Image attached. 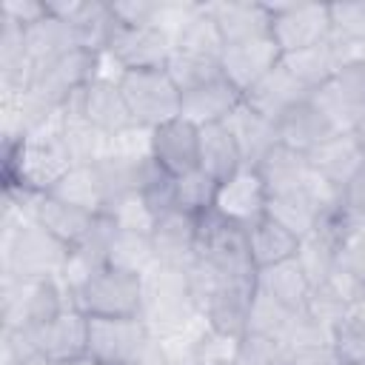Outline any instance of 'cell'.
<instances>
[{"label": "cell", "mask_w": 365, "mask_h": 365, "mask_svg": "<svg viewBox=\"0 0 365 365\" xmlns=\"http://www.w3.org/2000/svg\"><path fill=\"white\" fill-rule=\"evenodd\" d=\"M71 248L54 240L34 220H23L3 228V277L46 279L66 274Z\"/></svg>", "instance_id": "6da1fadb"}, {"label": "cell", "mask_w": 365, "mask_h": 365, "mask_svg": "<svg viewBox=\"0 0 365 365\" xmlns=\"http://www.w3.org/2000/svg\"><path fill=\"white\" fill-rule=\"evenodd\" d=\"M71 305L86 317H140L143 314V277L103 265L68 291Z\"/></svg>", "instance_id": "7a4b0ae2"}, {"label": "cell", "mask_w": 365, "mask_h": 365, "mask_svg": "<svg viewBox=\"0 0 365 365\" xmlns=\"http://www.w3.org/2000/svg\"><path fill=\"white\" fill-rule=\"evenodd\" d=\"M71 308L68 288L60 277L17 279L3 277V328L29 331Z\"/></svg>", "instance_id": "3957f363"}, {"label": "cell", "mask_w": 365, "mask_h": 365, "mask_svg": "<svg viewBox=\"0 0 365 365\" xmlns=\"http://www.w3.org/2000/svg\"><path fill=\"white\" fill-rule=\"evenodd\" d=\"M117 83L137 128L151 131L174 117H182V91L168 68L120 71Z\"/></svg>", "instance_id": "277c9868"}, {"label": "cell", "mask_w": 365, "mask_h": 365, "mask_svg": "<svg viewBox=\"0 0 365 365\" xmlns=\"http://www.w3.org/2000/svg\"><path fill=\"white\" fill-rule=\"evenodd\" d=\"M151 331L143 317H88V365H143L151 351Z\"/></svg>", "instance_id": "5b68a950"}, {"label": "cell", "mask_w": 365, "mask_h": 365, "mask_svg": "<svg viewBox=\"0 0 365 365\" xmlns=\"http://www.w3.org/2000/svg\"><path fill=\"white\" fill-rule=\"evenodd\" d=\"M194 259H200L214 274L228 277V279L257 277L251 254H248L245 225H237V222L220 217L217 211H208V214L197 217Z\"/></svg>", "instance_id": "8992f818"}, {"label": "cell", "mask_w": 365, "mask_h": 365, "mask_svg": "<svg viewBox=\"0 0 365 365\" xmlns=\"http://www.w3.org/2000/svg\"><path fill=\"white\" fill-rule=\"evenodd\" d=\"M100 60H103V54H97V51L71 48L43 66H37L29 94H34L51 111H63L66 103L100 74Z\"/></svg>", "instance_id": "52a82bcc"}, {"label": "cell", "mask_w": 365, "mask_h": 365, "mask_svg": "<svg viewBox=\"0 0 365 365\" xmlns=\"http://www.w3.org/2000/svg\"><path fill=\"white\" fill-rule=\"evenodd\" d=\"M271 37L282 54L319 46L331 37V3H268Z\"/></svg>", "instance_id": "ba28073f"}, {"label": "cell", "mask_w": 365, "mask_h": 365, "mask_svg": "<svg viewBox=\"0 0 365 365\" xmlns=\"http://www.w3.org/2000/svg\"><path fill=\"white\" fill-rule=\"evenodd\" d=\"M66 106H71L74 111H80L100 134L106 137H120L131 128H137L125 100H123V91H120V83L117 77L111 74H97L86 88H80Z\"/></svg>", "instance_id": "9c48e42d"}, {"label": "cell", "mask_w": 365, "mask_h": 365, "mask_svg": "<svg viewBox=\"0 0 365 365\" xmlns=\"http://www.w3.org/2000/svg\"><path fill=\"white\" fill-rule=\"evenodd\" d=\"M171 34L160 26H117L111 34L106 57L114 60L120 71H140V68H165L171 57Z\"/></svg>", "instance_id": "30bf717a"}, {"label": "cell", "mask_w": 365, "mask_h": 365, "mask_svg": "<svg viewBox=\"0 0 365 365\" xmlns=\"http://www.w3.org/2000/svg\"><path fill=\"white\" fill-rule=\"evenodd\" d=\"M254 288H257V277H248V279L220 277L214 282V288L200 302V314L205 317L208 328L222 334V336H228V339L245 336Z\"/></svg>", "instance_id": "8fae6325"}, {"label": "cell", "mask_w": 365, "mask_h": 365, "mask_svg": "<svg viewBox=\"0 0 365 365\" xmlns=\"http://www.w3.org/2000/svg\"><path fill=\"white\" fill-rule=\"evenodd\" d=\"M336 131H351L365 117V57L342 66L325 86L311 91Z\"/></svg>", "instance_id": "7c38bea8"}, {"label": "cell", "mask_w": 365, "mask_h": 365, "mask_svg": "<svg viewBox=\"0 0 365 365\" xmlns=\"http://www.w3.org/2000/svg\"><path fill=\"white\" fill-rule=\"evenodd\" d=\"M148 151L151 160L171 177H182L194 168H200V125L174 117L148 134Z\"/></svg>", "instance_id": "4fadbf2b"}, {"label": "cell", "mask_w": 365, "mask_h": 365, "mask_svg": "<svg viewBox=\"0 0 365 365\" xmlns=\"http://www.w3.org/2000/svg\"><path fill=\"white\" fill-rule=\"evenodd\" d=\"M26 214H29V220H34L40 228H46L54 240H60L71 251L91 234V228L100 217V214H91L86 208H77V205L66 202L63 197H57L51 191L31 194L26 200Z\"/></svg>", "instance_id": "5bb4252c"}, {"label": "cell", "mask_w": 365, "mask_h": 365, "mask_svg": "<svg viewBox=\"0 0 365 365\" xmlns=\"http://www.w3.org/2000/svg\"><path fill=\"white\" fill-rule=\"evenodd\" d=\"M86 331H88V317L71 305L54 319L29 328L23 334L34 354L51 359H86Z\"/></svg>", "instance_id": "9a60e30c"}, {"label": "cell", "mask_w": 365, "mask_h": 365, "mask_svg": "<svg viewBox=\"0 0 365 365\" xmlns=\"http://www.w3.org/2000/svg\"><path fill=\"white\" fill-rule=\"evenodd\" d=\"M282 60V51L279 46L274 43V37H257V40H248V43H237V46H225L222 51V60H220V68H222V77L240 91H251L277 63Z\"/></svg>", "instance_id": "2e32d148"}, {"label": "cell", "mask_w": 365, "mask_h": 365, "mask_svg": "<svg viewBox=\"0 0 365 365\" xmlns=\"http://www.w3.org/2000/svg\"><path fill=\"white\" fill-rule=\"evenodd\" d=\"M265 208H268V191H265L257 168L242 165L234 177H228L217 188L214 211L237 225H251L254 220H259L265 214Z\"/></svg>", "instance_id": "e0dca14e"}, {"label": "cell", "mask_w": 365, "mask_h": 365, "mask_svg": "<svg viewBox=\"0 0 365 365\" xmlns=\"http://www.w3.org/2000/svg\"><path fill=\"white\" fill-rule=\"evenodd\" d=\"M151 245L157 265L168 268H188L194 262V242H197V217L174 208L165 211L163 217L154 220L151 231Z\"/></svg>", "instance_id": "ac0fdd59"}, {"label": "cell", "mask_w": 365, "mask_h": 365, "mask_svg": "<svg viewBox=\"0 0 365 365\" xmlns=\"http://www.w3.org/2000/svg\"><path fill=\"white\" fill-rule=\"evenodd\" d=\"M225 46L248 43L271 34V6L254 0H222L205 3Z\"/></svg>", "instance_id": "d6986e66"}, {"label": "cell", "mask_w": 365, "mask_h": 365, "mask_svg": "<svg viewBox=\"0 0 365 365\" xmlns=\"http://www.w3.org/2000/svg\"><path fill=\"white\" fill-rule=\"evenodd\" d=\"M305 97H311V91L282 66V60L251 88V91H245L242 94V103L251 108V111H257L259 117H265V120H271L274 125H277V120L288 111V108H294L297 103H302Z\"/></svg>", "instance_id": "ffe728a7"}, {"label": "cell", "mask_w": 365, "mask_h": 365, "mask_svg": "<svg viewBox=\"0 0 365 365\" xmlns=\"http://www.w3.org/2000/svg\"><path fill=\"white\" fill-rule=\"evenodd\" d=\"M365 163L362 148L356 145L351 131H336L331 134L325 143H319L311 154H308V168L314 177H319L322 182H328L331 188H336L342 194L345 182L356 174V168Z\"/></svg>", "instance_id": "44dd1931"}, {"label": "cell", "mask_w": 365, "mask_h": 365, "mask_svg": "<svg viewBox=\"0 0 365 365\" xmlns=\"http://www.w3.org/2000/svg\"><path fill=\"white\" fill-rule=\"evenodd\" d=\"M331 134H336L334 123L328 120V114L314 103V97H305L302 103H297L294 108H288L279 120H277V137L282 145L299 151V154H311L319 143H325Z\"/></svg>", "instance_id": "7402d4cb"}, {"label": "cell", "mask_w": 365, "mask_h": 365, "mask_svg": "<svg viewBox=\"0 0 365 365\" xmlns=\"http://www.w3.org/2000/svg\"><path fill=\"white\" fill-rule=\"evenodd\" d=\"M245 240H248V254H251L254 271L294 259L299 251V237L268 214H262L259 220L245 225Z\"/></svg>", "instance_id": "603a6c76"}, {"label": "cell", "mask_w": 365, "mask_h": 365, "mask_svg": "<svg viewBox=\"0 0 365 365\" xmlns=\"http://www.w3.org/2000/svg\"><path fill=\"white\" fill-rule=\"evenodd\" d=\"M242 106V94L220 74L191 91L182 94V117L205 125V123H222Z\"/></svg>", "instance_id": "cb8c5ba5"}, {"label": "cell", "mask_w": 365, "mask_h": 365, "mask_svg": "<svg viewBox=\"0 0 365 365\" xmlns=\"http://www.w3.org/2000/svg\"><path fill=\"white\" fill-rule=\"evenodd\" d=\"M242 151L237 145V137L231 134L228 123H205L200 125V168L217 180L225 182L242 168Z\"/></svg>", "instance_id": "d4e9b609"}, {"label": "cell", "mask_w": 365, "mask_h": 365, "mask_svg": "<svg viewBox=\"0 0 365 365\" xmlns=\"http://www.w3.org/2000/svg\"><path fill=\"white\" fill-rule=\"evenodd\" d=\"M257 174L268 191V197H279V194H291L305 188L311 168H308V157L277 143L257 165Z\"/></svg>", "instance_id": "484cf974"}, {"label": "cell", "mask_w": 365, "mask_h": 365, "mask_svg": "<svg viewBox=\"0 0 365 365\" xmlns=\"http://www.w3.org/2000/svg\"><path fill=\"white\" fill-rule=\"evenodd\" d=\"M257 285L265 294H271L279 305H285L288 311H294V314L297 311H305V305L311 299V291H314V285H311V279L302 271V265H299L297 257L294 259H285V262H277L271 268L257 271Z\"/></svg>", "instance_id": "4316f807"}, {"label": "cell", "mask_w": 365, "mask_h": 365, "mask_svg": "<svg viewBox=\"0 0 365 365\" xmlns=\"http://www.w3.org/2000/svg\"><path fill=\"white\" fill-rule=\"evenodd\" d=\"M51 194L63 197L66 202L86 208L91 214H106L108 211V185L97 163H77L54 188Z\"/></svg>", "instance_id": "83f0119b"}, {"label": "cell", "mask_w": 365, "mask_h": 365, "mask_svg": "<svg viewBox=\"0 0 365 365\" xmlns=\"http://www.w3.org/2000/svg\"><path fill=\"white\" fill-rule=\"evenodd\" d=\"M225 123H228L231 134L237 137V145H240V151H242V163H245L248 168H257L259 160L279 143L277 125H274L271 120L259 117L257 111H251L245 103H242Z\"/></svg>", "instance_id": "f1b7e54d"}, {"label": "cell", "mask_w": 365, "mask_h": 365, "mask_svg": "<svg viewBox=\"0 0 365 365\" xmlns=\"http://www.w3.org/2000/svg\"><path fill=\"white\" fill-rule=\"evenodd\" d=\"M174 51L180 54H191V57H200V60H214L220 63L222 60V51H225V43L217 31V23L208 11L205 3L197 6V11L180 26V31L174 34Z\"/></svg>", "instance_id": "f546056e"}, {"label": "cell", "mask_w": 365, "mask_h": 365, "mask_svg": "<svg viewBox=\"0 0 365 365\" xmlns=\"http://www.w3.org/2000/svg\"><path fill=\"white\" fill-rule=\"evenodd\" d=\"M77 46V37L71 31V26L54 14H46L43 20H37L34 26L26 29V54L34 66H43Z\"/></svg>", "instance_id": "4dcf8cb0"}, {"label": "cell", "mask_w": 365, "mask_h": 365, "mask_svg": "<svg viewBox=\"0 0 365 365\" xmlns=\"http://www.w3.org/2000/svg\"><path fill=\"white\" fill-rule=\"evenodd\" d=\"M282 66L308 88V91H317L319 86H325L342 66H339V57L336 51L331 48V43H319V46H311V48H302V51H291V54H282Z\"/></svg>", "instance_id": "1f68e13d"}, {"label": "cell", "mask_w": 365, "mask_h": 365, "mask_svg": "<svg viewBox=\"0 0 365 365\" xmlns=\"http://www.w3.org/2000/svg\"><path fill=\"white\" fill-rule=\"evenodd\" d=\"M108 265L145 277L157 265L151 237L145 231H134V228L117 225L114 240H111V248H108Z\"/></svg>", "instance_id": "d6a6232c"}, {"label": "cell", "mask_w": 365, "mask_h": 365, "mask_svg": "<svg viewBox=\"0 0 365 365\" xmlns=\"http://www.w3.org/2000/svg\"><path fill=\"white\" fill-rule=\"evenodd\" d=\"M217 188H220L217 180H211L202 168H194L182 177H174V205L191 217H202L214 211Z\"/></svg>", "instance_id": "836d02e7"}, {"label": "cell", "mask_w": 365, "mask_h": 365, "mask_svg": "<svg viewBox=\"0 0 365 365\" xmlns=\"http://www.w3.org/2000/svg\"><path fill=\"white\" fill-rule=\"evenodd\" d=\"M291 317H294V311L279 305L271 294H265L257 285L254 288V299H251V311H248V331L245 334H262V336L282 339L288 325H291Z\"/></svg>", "instance_id": "e575fe53"}, {"label": "cell", "mask_w": 365, "mask_h": 365, "mask_svg": "<svg viewBox=\"0 0 365 365\" xmlns=\"http://www.w3.org/2000/svg\"><path fill=\"white\" fill-rule=\"evenodd\" d=\"M334 345L348 365L365 362V297L351 302L334 328Z\"/></svg>", "instance_id": "d590c367"}, {"label": "cell", "mask_w": 365, "mask_h": 365, "mask_svg": "<svg viewBox=\"0 0 365 365\" xmlns=\"http://www.w3.org/2000/svg\"><path fill=\"white\" fill-rule=\"evenodd\" d=\"M234 365H291V351L282 339L262 336V334H245L237 342Z\"/></svg>", "instance_id": "8d00e7d4"}, {"label": "cell", "mask_w": 365, "mask_h": 365, "mask_svg": "<svg viewBox=\"0 0 365 365\" xmlns=\"http://www.w3.org/2000/svg\"><path fill=\"white\" fill-rule=\"evenodd\" d=\"M165 68H168V74L174 77V83L180 86L182 94L222 74L220 63H214V60H200V57H191V54H180V51H174V48H171V57H168Z\"/></svg>", "instance_id": "74e56055"}, {"label": "cell", "mask_w": 365, "mask_h": 365, "mask_svg": "<svg viewBox=\"0 0 365 365\" xmlns=\"http://www.w3.org/2000/svg\"><path fill=\"white\" fill-rule=\"evenodd\" d=\"M336 271L365 285V220H356L348 237L342 240L339 254H336Z\"/></svg>", "instance_id": "f35d334b"}, {"label": "cell", "mask_w": 365, "mask_h": 365, "mask_svg": "<svg viewBox=\"0 0 365 365\" xmlns=\"http://www.w3.org/2000/svg\"><path fill=\"white\" fill-rule=\"evenodd\" d=\"M334 31L365 51V0L359 3H331Z\"/></svg>", "instance_id": "ab89813d"}, {"label": "cell", "mask_w": 365, "mask_h": 365, "mask_svg": "<svg viewBox=\"0 0 365 365\" xmlns=\"http://www.w3.org/2000/svg\"><path fill=\"white\" fill-rule=\"evenodd\" d=\"M160 9H163V3H151V0H120V3H111V11H114L120 26H157Z\"/></svg>", "instance_id": "60d3db41"}, {"label": "cell", "mask_w": 365, "mask_h": 365, "mask_svg": "<svg viewBox=\"0 0 365 365\" xmlns=\"http://www.w3.org/2000/svg\"><path fill=\"white\" fill-rule=\"evenodd\" d=\"M0 14L9 17V20H14L17 26L29 29V26H34L37 20H43L48 14V6L43 0H6L3 9H0Z\"/></svg>", "instance_id": "b9f144b4"}, {"label": "cell", "mask_w": 365, "mask_h": 365, "mask_svg": "<svg viewBox=\"0 0 365 365\" xmlns=\"http://www.w3.org/2000/svg\"><path fill=\"white\" fill-rule=\"evenodd\" d=\"M291 365H348L336 345H314L291 351Z\"/></svg>", "instance_id": "7bdbcfd3"}, {"label": "cell", "mask_w": 365, "mask_h": 365, "mask_svg": "<svg viewBox=\"0 0 365 365\" xmlns=\"http://www.w3.org/2000/svg\"><path fill=\"white\" fill-rule=\"evenodd\" d=\"M342 208L351 211L354 217L365 220V163L356 168V174L345 182L342 188Z\"/></svg>", "instance_id": "ee69618b"}, {"label": "cell", "mask_w": 365, "mask_h": 365, "mask_svg": "<svg viewBox=\"0 0 365 365\" xmlns=\"http://www.w3.org/2000/svg\"><path fill=\"white\" fill-rule=\"evenodd\" d=\"M17 365H88L86 359H51V356H43V354H31L26 359H20Z\"/></svg>", "instance_id": "f6af8a7d"}, {"label": "cell", "mask_w": 365, "mask_h": 365, "mask_svg": "<svg viewBox=\"0 0 365 365\" xmlns=\"http://www.w3.org/2000/svg\"><path fill=\"white\" fill-rule=\"evenodd\" d=\"M351 134H354V140H356V145L362 148V154H365V117L351 128Z\"/></svg>", "instance_id": "bcb514c9"}, {"label": "cell", "mask_w": 365, "mask_h": 365, "mask_svg": "<svg viewBox=\"0 0 365 365\" xmlns=\"http://www.w3.org/2000/svg\"><path fill=\"white\" fill-rule=\"evenodd\" d=\"M356 365H365V362H356Z\"/></svg>", "instance_id": "7dc6e473"}]
</instances>
